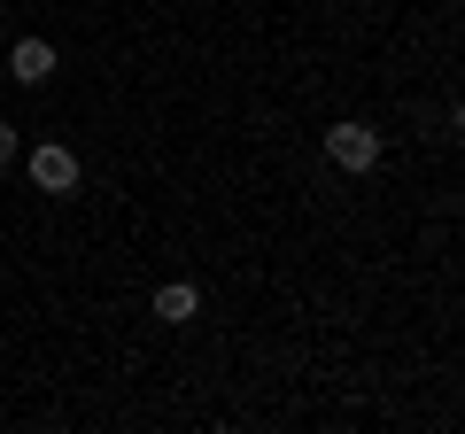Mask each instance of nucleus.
<instances>
[{
	"label": "nucleus",
	"mask_w": 465,
	"mask_h": 434,
	"mask_svg": "<svg viewBox=\"0 0 465 434\" xmlns=\"http://www.w3.org/2000/svg\"><path fill=\"white\" fill-rule=\"evenodd\" d=\"M32 186L39 194H70L78 186V155L70 148H32Z\"/></svg>",
	"instance_id": "7ed1b4c3"
},
{
	"label": "nucleus",
	"mask_w": 465,
	"mask_h": 434,
	"mask_svg": "<svg viewBox=\"0 0 465 434\" xmlns=\"http://www.w3.org/2000/svg\"><path fill=\"white\" fill-rule=\"evenodd\" d=\"M16 163V124H0V171Z\"/></svg>",
	"instance_id": "39448f33"
},
{
	"label": "nucleus",
	"mask_w": 465,
	"mask_h": 434,
	"mask_svg": "<svg viewBox=\"0 0 465 434\" xmlns=\"http://www.w3.org/2000/svg\"><path fill=\"white\" fill-rule=\"evenodd\" d=\"M194 311H202V295H194L186 280H163V287H155V318H163V326H186Z\"/></svg>",
	"instance_id": "20e7f679"
},
{
	"label": "nucleus",
	"mask_w": 465,
	"mask_h": 434,
	"mask_svg": "<svg viewBox=\"0 0 465 434\" xmlns=\"http://www.w3.org/2000/svg\"><path fill=\"white\" fill-rule=\"evenodd\" d=\"M326 155H333L341 171H357V179H365V171L381 163V133H372V124H357V117H341V124L326 133Z\"/></svg>",
	"instance_id": "f257e3e1"
},
{
	"label": "nucleus",
	"mask_w": 465,
	"mask_h": 434,
	"mask_svg": "<svg viewBox=\"0 0 465 434\" xmlns=\"http://www.w3.org/2000/svg\"><path fill=\"white\" fill-rule=\"evenodd\" d=\"M54 70H63L54 39H16V47H8V78H16V85H47Z\"/></svg>",
	"instance_id": "f03ea898"
}]
</instances>
